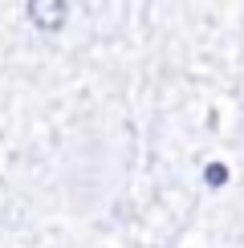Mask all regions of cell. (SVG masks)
Returning <instances> with one entry per match:
<instances>
[{
    "mask_svg": "<svg viewBox=\"0 0 244 248\" xmlns=\"http://www.w3.org/2000/svg\"><path fill=\"white\" fill-rule=\"evenodd\" d=\"M224 179H228V171H224V167H208V183H212V187H220Z\"/></svg>",
    "mask_w": 244,
    "mask_h": 248,
    "instance_id": "2",
    "label": "cell"
},
{
    "mask_svg": "<svg viewBox=\"0 0 244 248\" xmlns=\"http://www.w3.org/2000/svg\"><path fill=\"white\" fill-rule=\"evenodd\" d=\"M65 13L69 8L61 4V0H29V8H25V16L33 20L37 29H45V33H53V29L65 25Z\"/></svg>",
    "mask_w": 244,
    "mask_h": 248,
    "instance_id": "1",
    "label": "cell"
}]
</instances>
